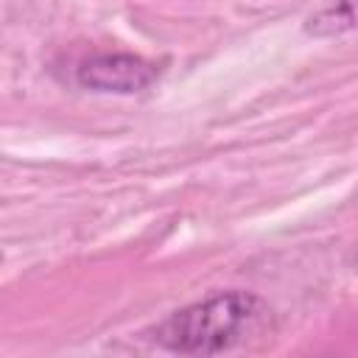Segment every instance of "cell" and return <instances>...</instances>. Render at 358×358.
<instances>
[{
    "instance_id": "6da1fadb",
    "label": "cell",
    "mask_w": 358,
    "mask_h": 358,
    "mask_svg": "<svg viewBox=\"0 0 358 358\" xmlns=\"http://www.w3.org/2000/svg\"><path fill=\"white\" fill-rule=\"evenodd\" d=\"M266 302L246 291H221L185 305L151 327L148 338L176 355H218L241 347L266 322Z\"/></svg>"
},
{
    "instance_id": "7a4b0ae2",
    "label": "cell",
    "mask_w": 358,
    "mask_h": 358,
    "mask_svg": "<svg viewBox=\"0 0 358 358\" xmlns=\"http://www.w3.org/2000/svg\"><path fill=\"white\" fill-rule=\"evenodd\" d=\"M159 70L154 62L134 53H95L76 70V81L92 92L134 95L157 81Z\"/></svg>"
},
{
    "instance_id": "3957f363",
    "label": "cell",
    "mask_w": 358,
    "mask_h": 358,
    "mask_svg": "<svg viewBox=\"0 0 358 358\" xmlns=\"http://www.w3.org/2000/svg\"><path fill=\"white\" fill-rule=\"evenodd\" d=\"M355 25V6L352 0H330L319 11H313L305 22V31L310 36H338L344 31H352Z\"/></svg>"
}]
</instances>
